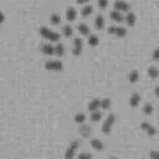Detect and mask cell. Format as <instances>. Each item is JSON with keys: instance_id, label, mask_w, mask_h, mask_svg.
<instances>
[{"instance_id": "cell-1", "label": "cell", "mask_w": 159, "mask_h": 159, "mask_svg": "<svg viewBox=\"0 0 159 159\" xmlns=\"http://www.w3.org/2000/svg\"><path fill=\"white\" fill-rule=\"evenodd\" d=\"M40 35L45 39V40H48L50 42H58L60 41V34L46 27V26H41L40 27Z\"/></svg>"}, {"instance_id": "cell-2", "label": "cell", "mask_w": 159, "mask_h": 159, "mask_svg": "<svg viewBox=\"0 0 159 159\" xmlns=\"http://www.w3.org/2000/svg\"><path fill=\"white\" fill-rule=\"evenodd\" d=\"M114 123H116V114H114V113L108 114L107 118L104 119L103 124H102V133L106 134V135H108V134L111 133V130H112Z\"/></svg>"}, {"instance_id": "cell-3", "label": "cell", "mask_w": 159, "mask_h": 159, "mask_svg": "<svg viewBox=\"0 0 159 159\" xmlns=\"http://www.w3.org/2000/svg\"><path fill=\"white\" fill-rule=\"evenodd\" d=\"M45 68L51 72H61L63 70V63L60 60H50L45 63Z\"/></svg>"}, {"instance_id": "cell-4", "label": "cell", "mask_w": 159, "mask_h": 159, "mask_svg": "<svg viewBox=\"0 0 159 159\" xmlns=\"http://www.w3.org/2000/svg\"><path fill=\"white\" fill-rule=\"evenodd\" d=\"M78 148H80V140H78V139H73V140L68 144V147H67V149H66L65 158H66V159L73 158V157L76 155V152L78 150Z\"/></svg>"}, {"instance_id": "cell-5", "label": "cell", "mask_w": 159, "mask_h": 159, "mask_svg": "<svg viewBox=\"0 0 159 159\" xmlns=\"http://www.w3.org/2000/svg\"><path fill=\"white\" fill-rule=\"evenodd\" d=\"M108 34H111L116 37H124V36H127V30L122 26H109Z\"/></svg>"}, {"instance_id": "cell-6", "label": "cell", "mask_w": 159, "mask_h": 159, "mask_svg": "<svg viewBox=\"0 0 159 159\" xmlns=\"http://www.w3.org/2000/svg\"><path fill=\"white\" fill-rule=\"evenodd\" d=\"M82 50H83V42L81 39L76 37L73 40V43H72V53L75 56H80L82 53Z\"/></svg>"}, {"instance_id": "cell-7", "label": "cell", "mask_w": 159, "mask_h": 159, "mask_svg": "<svg viewBox=\"0 0 159 159\" xmlns=\"http://www.w3.org/2000/svg\"><path fill=\"white\" fill-rule=\"evenodd\" d=\"M114 10H118L120 12H128L130 10V6L124 0H116L114 1Z\"/></svg>"}, {"instance_id": "cell-8", "label": "cell", "mask_w": 159, "mask_h": 159, "mask_svg": "<svg viewBox=\"0 0 159 159\" xmlns=\"http://www.w3.org/2000/svg\"><path fill=\"white\" fill-rule=\"evenodd\" d=\"M140 128H142L143 132H145L149 137H154V135L157 134V129H155L150 123H148V122H142V123H140Z\"/></svg>"}, {"instance_id": "cell-9", "label": "cell", "mask_w": 159, "mask_h": 159, "mask_svg": "<svg viewBox=\"0 0 159 159\" xmlns=\"http://www.w3.org/2000/svg\"><path fill=\"white\" fill-rule=\"evenodd\" d=\"M89 144H91V147H92L93 149H96V150H98V152L103 150V148H104V143H103L101 139H98V138H92V139L89 140Z\"/></svg>"}, {"instance_id": "cell-10", "label": "cell", "mask_w": 159, "mask_h": 159, "mask_svg": "<svg viewBox=\"0 0 159 159\" xmlns=\"http://www.w3.org/2000/svg\"><path fill=\"white\" fill-rule=\"evenodd\" d=\"M41 52L46 56H51L55 55V46H52L51 43H43L41 46Z\"/></svg>"}, {"instance_id": "cell-11", "label": "cell", "mask_w": 159, "mask_h": 159, "mask_svg": "<svg viewBox=\"0 0 159 159\" xmlns=\"http://www.w3.org/2000/svg\"><path fill=\"white\" fill-rule=\"evenodd\" d=\"M135 20H137V16H135V14L134 12H132V11H128L127 12V15H125V17H124V21H125V24L128 25V26H134L135 25Z\"/></svg>"}, {"instance_id": "cell-12", "label": "cell", "mask_w": 159, "mask_h": 159, "mask_svg": "<svg viewBox=\"0 0 159 159\" xmlns=\"http://www.w3.org/2000/svg\"><path fill=\"white\" fill-rule=\"evenodd\" d=\"M101 108V99L99 98H93L89 101L88 103V111L93 112V111H98Z\"/></svg>"}, {"instance_id": "cell-13", "label": "cell", "mask_w": 159, "mask_h": 159, "mask_svg": "<svg viewBox=\"0 0 159 159\" xmlns=\"http://www.w3.org/2000/svg\"><path fill=\"white\" fill-rule=\"evenodd\" d=\"M76 17H77V10L75 9V7H68L67 10H66V19H67V21H73V20H76Z\"/></svg>"}, {"instance_id": "cell-14", "label": "cell", "mask_w": 159, "mask_h": 159, "mask_svg": "<svg viewBox=\"0 0 159 159\" xmlns=\"http://www.w3.org/2000/svg\"><path fill=\"white\" fill-rule=\"evenodd\" d=\"M109 16H111V19H112L113 21H116V22H122V21H124V17H123L122 12L118 11V10H113V11H111Z\"/></svg>"}, {"instance_id": "cell-15", "label": "cell", "mask_w": 159, "mask_h": 159, "mask_svg": "<svg viewBox=\"0 0 159 159\" xmlns=\"http://www.w3.org/2000/svg\"><path fill=\"white\" fill-rule=\"evenodd\" d=\"M140 96L138 94V93H133L130 97H129V106L132 107V108H135L138 104H139V102H140Z\"/></svg>"}, {"instance_id": "cell-16", "label": "cell", "mask_w": 159, "mask_h": 159, "mask_svg": "<svg viewBox=\"0 0 159 159\" xmlns=\"http://www.w3.org/2000/svg\"><path fill=\"white\" fill-rule=\"evenodd\" d=\"M104 25H106V22H104V17H103L102 15H97L96 19H94V26H96V29L102 30V29L104 27Z\"/></svg>"}, {"instance_id": "cell-17", "label": "cell", "mask_w": 159, "mask_h": 159, "mask_svg": "<svg viewBox=\"0 0 159 159\" xmlns=\"http://www.w3.org/2000/svg\"><path fill=\"white\" fill-rule=\"evenodd\" d=\"M80 134L82 135V137H89V134H91V127L89 125H87V124H81V127H80Z\"/></svg>"}, {"instance_id": "cell-18", "label": "cell", "mask_w": 159, "mask_h": 159, "mask_svg": "<svg viewBox=\"0 0 159 159\" xmlns=\"http://www.w3.org/2000/svg\"><path fill=\"white\" fill-rule=\"evenodd\" d=\"M77 30H78V32H80L82 36H88V35H89V27H88L86 24H78Z\"/></svg>"}, {"instance_id": "cell-19", "label": "cell", "mask_w": 159, "mask_h": 159, "mask_svg": "<svg viewBox=\"0 0 159 159\" xmlns=\"http://www.w3.org/2000/svg\"><path fill=\"white\" fill-rule=\"evenodd\" d=\"M138 80H139V72L137 70H132L129 72V75H128V81L130 83H135Z\"/></svg>"}, {"instance_id": "cell-20", "label": "cell", "mask_w": 159, "mask_h": 159, "mask_svg": "<svg viewBox=\"0 0 159 159\" xmlns=\"http://www.w3.org/2000/svg\"><path fill=\"white\" fill-rule=\"evenodd\" d=\"M87 42H88V45H89L91 47H96V46L99 43V39H98L97 35H88Z\"/></svg>"}, {"instance_id": "cell-21", "label": "cell", "mask_w": 159, "mask_h": 159, "mask_svg": "<svg viewBox=\"0 0 159 159\" xmlns=\"http://www.w3.org/2000/svg\"><path fill=\"white\" fill-rule=\"evenodd\" d=\"M73 120H75L77 124H82V123H84V122H86V114H84V113H82V112H78V113H76V114H75Z\"/></svg>"}, {"instance_id": "cell-22", "label": "cell", "mask_w": 159, "mask_h": 159, "mask_svg": "<svg viewBox=\"0 0 159 159\" xmlns=\"http://www.w3.org/2000/svg\"><path fill=\"white\" fill-rule=\"evenodd\" d=\"M92 12H93V7H92L91 5H84V6L82 7V10H81V15H82L83 17H88Z\"/></svg>"}, {"instance_id": "cell-23", "label": "cell", "mask_w": 159, "mask_h": 159, "mask_svg": "<svg viewBox=\"0 0 159 159\" xmlns=\"http://www.w3.org/2000/svg\"><path fill=\"white\" fill-rule=\"evenodd\" d=\"M148 76H149L152 80L157 78V77L159 76V71H158V68H157L155 66H150V67H148Z\"/></svg>"}, {"instance_id": "cell-24", "label": "cell", "mask_w": 159, "mask_h": 159, "mask_svg": "<svg viewBox=\"0 0 159 159\" xmlns=\"http://www.w3.org/2000/svg\"><path fill=\"white\" fill-rule=\"evenodd\" d=\"M55 55H56L57 57H61V56L65 55V46H63L62 43H57V45L55 46Z\"/></svg>"}, {"instance_id": "cell-25", "label": "cell", "mask_w": 159, "mask_h": 159, "mask_svg": "<svg viewBox=\"0 0 159 159\" xmlns=\"http://www.w3.org/2000/svg\"><path fill=\"white\" fill-rule=\"evenodd\" d=\"M62 34L65 37H71L73 35V29L70 26V25H66L63 29H62Z\"/></svg>"}, {"instance_id": "cell-26", "label": "cell", "mask_w": 159, "mask_h": 159, "mask_svg": "<svg viewBox=\"0 0 159 159\" xmlns=\"http://www.w3.org/2000/svg\"><path fill=\"white\" fill-rule=\"evenodd\" d=\"M112 106V101L109 98H103L101 99V108L102 109H108Z\"/></svg>"}, {"instance_id": "cell-27", "label": "cell", "mask_w": 159, "mask_h": 159, "mask_svg": "<svg viewBox=\"0 0 159 159\" xmlns=\"http://www.w3.org/2000/svg\"><path fill=\"white\" fill-rule=\"evenodd\" d=\"M50 22H51L52 25H58V24L61 22L60 15H57V14H51V16H50Z\"/></svg>"}, {"instance_id": "cell-28", "label": "cell", "mask_w": 159, "mask_h": 159, "mask_svg": "<svg viewBox=\"0 0 159 159\" xmlns=\"http://www.w3.org/2000/svg\"><path fill=\"white\" fill-rule=\"evenodd\" d=\"M153 106L150 104V103H145L144 104V107H143V113L145 114V116H150L152 113H153Z\"/></svg>"}, {"instance_id": "cell-29", "label": "cell", "mask_w": 159, "mask_h": 159, "mask_svg": "<svg viewBox=\"0 0 159 159\" xmlns=\"http://www.w3.org/2000/svg\"><path fill=\"white\" fill-rule=\"evenodd\" d=\"M101 118H102V113H101L99 111H93V112H91V120L98 122Z\"/></svg>"}, {"instance_id": "cell-30", "label": "cell", "mask_w": 159, "mask_h": 159, "mask_svg": "<svg viewBox=\"0 0 159 159\" xmlns=\"http://www.w3.org/2000/svg\"><path fill=\"white\" fill-rule=\"evenodd\" d=\"M97 4L99 9H106L108 6V0H97Z\"/></svg>"}, {"instance_id": "cell-31", "label": "cell", "mask_w": 159, "mask_h": 159, "mask_svg": "<svg viewBox=\"0 0 159 159\" xmlns=\"http://www.w3.org/2000/svg\"><path fill=\"white\" fill-rule=\"evenodd\" d=\"M152 57H153V60H155V61H158V60H159V47H157V48L153 51Z\"/></svg>"}, {"instance_id": "cell-32", "label": "cell", "mask_w": 159, "mask_h": 159, "mask_svg": "<svg viewBox=\"0 0 159 159\" xmlns=\"http://www.w3.org/2000/svg\"><path fill=\"white\" fill-rule=\"evenodd\" d=\"M89 158H92V154L89 153H81L78 155V159H89Z\"/></svg>"}, {"instance_id": "cell-33", "label": "cell", "mask_w": 159, "mask_h": 159, "mask_svg": "<svg viewBox=\"0 0 159 159\" xmlns=\"http://www.w3.org/2000/svg\"><path fill=\"white\" fill-rule=\"evenodd\" d=\"M149 157H150V158H153V159H159V152L153 150V152H150V153H149Z\"/></svg>"}, {"instance_id": "cell-34", "label": "cell", "mask_w": 159, "mask_h": 159, "mask_svg": "<svg viewBox=\"0 0 159 159\" xmlns=\"http://www.w3.org/2000/svg\"><path fill=\"white\" fill-rule=\"evenodd\" d=\"M76 1H77V4H80V5H84V4L89 2L91 0H76Z\"/></svg>"}, {"instance_id": "cell-35", "label": "cell", "mask_w": 159, "mask_h": 159, "mask_svg": "<svg viewBox=\"0 0 159 159\" xmlns=\"http://www.w3.org/2000/svg\"><path fill=\"white\" fill-rule=\"evenodd\" d=\"M4 21H5V15H4V14L0 11V25H1Z\"/></svg>"}, {"instance_id": "cell-36", "label": "cell", "mask_w": 159, "mask_h": 159, "mask_svg": "<svg viewBox=\"0 0 159 159\" xmlns=\"http://www.w3.org/2000/svg\"><path fill=\"white\" fill-rule=\"evenodd\" d=\"M154 94H155L157 97H159V86L155 87V89H154Z\"/></svg>"}]
</instances>
